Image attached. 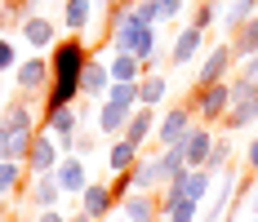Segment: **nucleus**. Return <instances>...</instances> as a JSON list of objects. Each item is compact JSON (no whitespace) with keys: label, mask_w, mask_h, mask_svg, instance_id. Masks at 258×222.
Masks as SVG:
<instances>
[{"label":"nucleus","mask_w":258,"mask_h":222,"mask_svg":"<svg viewBox=\"0 0 258 222\" xmlns=\"http://www.w3.org/2000/svg\"><path fill=\"white\" fill-rule=\"evenodd\" d=\"M182 9H187V0H156V14H160V23H178Z\"/></svg>","instance_id":"obj_35"},{"label":"nucleus","mask_w":258,"mask_h":222,"mask_svg":"<svg viewBox=\"0 0 258 222\" xmlns=\"http://www.w3.org/2000/svg\"><path fill=\"white\" fill-rule=\"evenodd\" d=\"M0 129H5V116H0Z\"/></svg>","instance_id":"obj_45"},{"label":"nucleus","mask_w":258,"mask_h":222,"mask_svg":"<svg viewBox=\"0 0 258 222\" xmlns=\"http://www.w3.org/2000/svg\"><path fill=\"white\" fill-rule=\"evenodd\" d=\"M94 5H98V0H67V5H62L58 27H62L67 36H80V31L89 27V18H94Z\"/></svg>","instance_id":"obj_20"},{"label":"nucleus","mask_w":258,"mask_h":222,"mask_svg":"<svg viewBox=\"0 0 258 222\" xmlns=\"http://www.w3.org/2000/svg\"><path fill=\"white\" fill-rule=\"evenodd\" d=\"M240 76H245V80H249V85L258 89V53H254V58H245V62H240Z\"/></svg>","instance_id":"obj_39"},{"label":"nucleus","mask_w":258,"mask_h":222,"mask_svg":"<svg viewBox=\"0 0 258 222\" xmlns=\"http://www.w3.org/2000/svg\"><path fill=\"white\" fill-rule=\"evenodd\" d=\"M240 169H245V173H258V133L245 142V165H240Z\"/></svg>","instance_id":"obj_37"},{"label":"nucleus","mask_w":258,"mask_h":222,"mask_svg":"<svg viewBox=\"0 0 258 222\" xmlns=\"http://www.w3.org/2000/svg\"><path fill=\"white\" fill-rule=\"evenodd\" d=\"M160 222H169V218H160Z\"/></svg>","instance_id":"obj_46"},{"label":"nucleus","mask_w":258,"mask_h":222,"mask_svg":"<svg viewBox=\"0 0 258 222\" xmlns=\"http://www.w3.org/2000/svg\"><path fill=\"white\" fill-rule=\"evenodd\" d=\"M0 204H5V200H0Z\"/></svg>","instance_id":"obj_48"},{"label":"nucleus","mask_w":258,"mask_h":222,"mask_svg":"<svg viewBox=\"0 0 258 222\" xmlns=\"http://www.w3.org/2000/svg\"><path fill=\"white\" fill-rule=\"evenodd\" d=\"M107 71L116 85H134V80H143V62L134 58V53H120V49H107Z\"/></svg>","instance_id":"obj_21"},{"label":"nucleus","mask_w":258,"mask_h":222,"mask_svg":"<svg viewBox=\"0 0 258 222\" xmlns=\"http://www.w3.org/2000/svg\"><path fill=\"white\" fill-rule=\"evenodd\" d=\"M53 178H58L62 196H80V191L89 187V169H85V160H80V156H62V160H58V169H53Z\"/></svg>","instance_id":"obj_16"},{"label":"nucleus","mask_w":258,"mask_h":222,"mask_svg":"<svg viewBox=\"0 0 258 222\" xmlns=\"http://www.w3.org/2000/svg\"><path fill=\"white\" fill-rule=\"evenodd\" d=\"M187 107H191V116L201 124H218L227 116V107H232V85H227V80H218V85H196L191 98H187Z\"/></svg>","instance_id":"obj_3"},{"label":"nucleus","mask_w":258,"mask_h":222,"mask_svg":"<svg viewBox=\"0 0 258 222\" xmlns=\"http://www.w3.org/2000/svg\"><path fill=\"white\" fill-rule=\"evenodd\" d=\"M72 222H94V218H89L85 209H76V213H72Z\"/></svg>","instance_id":"obj_42"},{"label":"nucleus","mask_w":258,"mask_h":222,"mask_svg":"<svg viewBox=\"0 0 258 222\" xmlns=\"http://www.w3.org/2000/svg\"><path fill=\"white\" fill-rule=\"evenodd\" d=\"M249 222H258V218H249Z\"/></svg>","instance_id":"obj_47"},{"label":"nucleus","mask_w":258,"mask_h":222,"mask_svg":"<svg viewBox=\"0 0 258 222\" xmlns=\"http://www.w3.org/2000/svg\"><path fill=\"white\" fill-rule=\"evenodd\" d=\"M116 209L129 222H160V191H129Z\"/></svg>","instance_id":"obj_10"},{"label":"nucleus","mask_w":258,"mask_h":222,"mask_svg":"<svg viewBox=\"0 0 258 222\" xmlns=\"http://www.w3.org/2000/svg\"><path fill=\"white\" fill-rule=\"evenodd\" d=\"M160 218H169V222H196V218H201V204H196V200H182V204H174V209H165Z\"/></svg>","instance_id":"obj_33"},{"label":"nucleus","mask_w":258,"mask_h":222,"mask_svg":"<svg viewBox=\"0 0 258 222\" xmlns=\"http://www.w3.org/2000/svg\"><path fill=\"white\" fill-rule=\"evenodd\" d=\"M129 191H134V187H129V178H125V173H116V178H111V196H116V204H120Z\"/></svg>","instance_id":"obj_38"},{"label":"nucleus","mask_w":258,"mask_h":222,"mask_svg":"<svg viewBox=\"0 0 258 222\" xmlns=\"http://www.w3.org/2000/svg\"><path fill=\"white\" fill-rule=\"evenodd\" d=\"M129 111H134V107H120V102L103 98V102H98V111H94V129H98V138H120L125 124H129Z\"/></svg>","instance_id":"obj_12"},{"label":"nucleus","mask_w":258,"mask_h":222,"mask_svg":"<svg viewBox=\"0 0 258 222\" xmlns=\"http://www.w3.org/2000/svg\"><path fill=\"white\" fill-rule=\"evenodd\" d=\"M58 200H62L58 178H53V173H36V178H31V187H27V204H31V213L58 209Z\"/></svg>","instance_id":"obj_13"},{"label":"nucleus","mask_w":258,"mask_h":222,"mask_svg":"<svg viewBox=\"0 0 258 222\" xmlns=\"http://www.w3.org/2000/svg\"><path fill=\"white\" fill-rule=\"evenodd\" d=\"M156 165H160V187H165V182H182L187 169H191L187 156H182V147H160L156 151Z\"/></svg>","instance_id":"obj_23"},{"label":"nucleus","mask_w":258,"mask_h":222,"mask_svg":"<svg viewBox=\"0 0 258 222\" xmlns=\"http://www.w3.org/2000/svg\"><path fill=\"white\" fill-rule=\"evenodd\" d=\"M214 138H218V133H214V124H196V129L187 133V142H182V156H187V165H191V169H205Z\"/></svg>","instance_id":"obj_18"},{"label":"nucleus","mask_w":258,"mask_h":222,"mask_svg":"<svg viewBox=\"0 0 258 222\" xmlns=\"http://www.w3.org/2000/svg\"><path fill=\"white\" fill-rule=\"evenodd\" d=\"M107 98H111V102H120V107H138V80H134V85H116V80H111Z\"/></svg>","instance_id":"obj_34"},{"label":"nucleus","mask_w":258,"mask_h":222,"mask_svg":"<svg viewBox=\"0 0 258 222\" xmlns=\"http://www.w3.org/2000/svg\"><path fill=\"white\" fill-rule=\"evenodd\" d=\"M58 160H62V147H58V138H53L49 129H36V138H31V151H27V173L36 178V173H53L58 169Z\"/></svg>","instance_id":"obj_8"},{"label":"nucleus","mask_w":258,"mask_h":222,"mask_svg":"<svg viewBox=\"0 0 258 222\" xmlns=\"http://www.w3.org/2000/svg\"><path fill=\"white\" fill-rule=\"evenodd\" d=\"M156 120H160V107H134L120 138H125V142H134V147H147V138L156 133Z\"/></svg>","instance_id":"obj_15"},{"label":"nucleus","mask_w":258,"mask_h":222,"mask_svg":"<svg viewBox=\"0 0 258 222\" xmlns=\"http://www.w3.org/2000/svg\"><path fill=\"white\" fill-rule=\"evenodd\" d=\"M129 14H134V23H143V27H160L156 0H134V5H129Z\"/></svg>","instance_id":"obj_32"},{"label":"nucleus","mask_w":258,"mask_h":222,"mask_svg":"<svg viewBox=\"0 0 258 222\" xmlns=\"http://www.w3.org/2000/svg\"><path fill=\"white\" fill-rule=\"evenodd\" d=\"M201 49H205V31H196L191 23L178 27L174 31V45H169V67H187Z\"/></svg>","instance_id":"obj_14"},{"label":"nucleus","mask_w":258,"mask_h":222,"mask_svg":"<svg viewBox=\"0 0 258 222\" xmlns=\"http://www.w3.org/2000/svg\"><path fill=\"white\" fill-rule=\"evenodd\" d=\"M36 222H67L58 209H45V213H36Z\"/></svg>","instance_id":"obj_40"},{"label":"nucleus","mask_w":258,"mask_h":222,"mask_svg":"<svg viewBox=\"0 0 258 222\" xmlns=\"http://www.w3.org/2000/svg\"><path fill=\"white\" fill-rule=\"evenodd\" d=\"M227 85H232V107H227V116L218 120V129H223V133H245V129L258 124V89L245 76H232Z\"/></svg>","instance_id":"obj_2"},{"label":"nucleus","mask_w":258,"mask_h":222,"mask_svg":"<svg viewBox=\"0 0 258 222\" xmlns=\"http://www.w3.org/2000/svg\"><path fill=\"white\" fill-rule=\"evenodd\" d=\"M14 67H18V49H14V40L0 36V71H14Z\"/></svg>","instance_id":"obj_36"},{"label":"nucleus","mask_w":258,"mask_h":222,"mask_svg":"<svg viewBox=\"0 0 258 222\" xmlns=\"http://www.w3.org/2000/svg\"><path fill=\"white\" fill-rule=\"evenodd\" d=\"M58 31H62V27L53 23V18H45V14H27L23 23H18V36H23L36 53L53 49V45H58Z\"/></svg>","instance_id":"obj_9"},{"label":"nucleus","mask_w":258,"mask_h":222,"mask_svg":"<svg viewBox=\"0 0 258 222\" xmlns=\"http://www.w3.org/2000/svg\"><path fill=\"white\" fill-rule=\"evenodd\" d=\"M223 18V9H218V0H196V9H191V27L196 31H205L209 36V27Z\"/></svg>","instance_id":"obj_31"},{"label":"nucleus","mask_w":258,"mask_h":222,"mask_svg":"<svg viewBox=\"0 0 258 222\" xmlns=\"http://www.w3.org/2000/svg\"><path fill=\"white\" fill-rule=\"evenodd\" d=\"M138 160H143V147H134L125 138H111V147H107V169H111V178L116 173H129Z\"/></svg>","instance_id":"obj_22"},{"label":"nucleus","mask_w":258,"mask_h":222,"mask_svg":"<svg viewBox=\"0 0 258 222\" xmlns=\"http://www.w3.org/2000/svg\"><path fill=\"white\" fill-rule=\"evenodd\" d=\"M196 116H191V107L182 102V107H169V111H160V120H156V147H182L187 142V133L196 129Z\"/></svg>","instance_id":"obj_4"},{"label":"nucleus","mask_w":258,"mask_h":222,"mask_svg":"<svg viewBox=\"0 0 258 222\" xmlns=\"http://www.w3.org/2000/svg\"><path fill=\"white\" fill-rule=\"evenodd\" d=\"M227 40H232V53H236V62L254 58V53H258V14H254V18H245V23L236 27V31L227 36Z\"/></svg>","instance_id":"obj_24"},{"label":"nucleus","mask_w":258,"mask_h":222,"mask_svg":"<svg viewBox=\"0 0 258 222\" xmlns=\"http://www.w3.org/2000/svg\"><path fill=\"white\" fill-rule=\"evenodd\" d=\"M36 129H0V160H18L23 165L27 151H31Z\"/></svg>","instance_id":"obj_19"},{"label":"nucleus","mask_w":258,"mask_h":222,"mask_svg":"<svg viewBox=\"0 0 258 222\" xmlns=\"http://www.w3.org/2000/svg\"><path fill=\"white\" fill-rule=\"evenodd\" d=\"M125 178H129L134 191H160V165H156V156H143Z\"/></svg>","instance_id":"obj_25"},{"label":"nucleus","mask_w":258,"mask_h":222,"mask_svg":"<svg viewBox=\"0 0 258 222\" xmlns=\"http://www.w3.org/2000/svg\"><path fill=\"white\" fill-rule=\"evenodd\" d=\"M214 182H218V178L209 169H187V178L178 182V191H182V200H196V204H201V200L214 191Z\"/></svg>","instance_id":"obj_26"},{"label":"nucleus","mask_w":258,"mask_h":222,"mask_svg":"<svg viewBox=\"0 0 258 222\" xmlns=\"http://www.w3.org/2000/svg\"><path fill=\"white\" fill-rule=\"evenodd\" d=\"M165 94H169V80H165L160 71H147L143 80H138V107H160Z\"/></svg>","instance_id":"obj_28"},{"label":"nucleus","mask_w":258,"mask_h":222,"mask_svg":"<svg viewBox=\"0 0 258 222\" xmlns=\"http://www.w3.org/2000/svg\"><path fill=\"white\" fill-rule=\"evenodd\" d=\"M107 89H111V71H107V45H103V49L89 53V62H85V71H80V98L103 102Z\"/></svg>","instance_id":"obj_7"},{"label":"nucleus","mask_w":258,"mask_h":222,"mask_svg":"<svg viewBox=\"0 0 258 222\" xmlns=\"http://www.w3.org/2000/svg\"><path fill=\"white\" fill-rule=\"evenodd\" d=\"M107 222H129V218H125V213H120V218H107Z\"/></svg>","instance_id":"obj_43"},{"label":"nucleus","mask_w":258,"mask_h":222,"mask_svg":"<svg viewBox=\"0 0 258 222\" xmlns=\"http://www.w3.org/2000/svg\"><path fill=\"white\" fill-rule=\"evenodd\" d=\"M187 5H191V0H187Z\"/></svg>","instance_id":"obj_49"},{"label":"nucleus","mask_w":258,"mask_h":222,"mask_svg":"<svg viewBox=\"0 0 258 222\" xmlns=\"http://www.w3.org/2000/svg\"><path fill=\"white\" fill-rule=\"evenodd\" d=\"M89 40H80V36H67V40H58L49 49V89H45V111L53 107H76L80 102V71H85V62H89Z\"/></svg>","instance_id":"obj_1"},{"label":"nucleus","mask_w":258,"mask_h":222,"mask_svg":"<svg viewBox=\"0 0 258 222\" xmlns=\"http://www.w3.org/2000/svg\"><path fill=\"white\" fill-rule=\"evenodd\" d=\"M232 67H236L232 40H218V45H209V53L201 58V67H196V85H218V80H232Z\"/></svg>","instance_id":"obj_6"},{"label":"nucleus","mask_w":258,"mask_h":222,"mask_svg":"<svg viewBox=\"0 0 258 222\" xmlns=\"http://www.w3.org/2000/svg\"><path fill=\"white\" fill-rule=\"evenodd\" d=\"M232 156H236V147H232V133H218V138H214V147H209L205 169L214 173V178H218V173H223L227 165H232Z\"/></svg>","instance_id":"obj_29"},{"label":"nucleus","mask_w":258,"mask_h":222,"mask_svg":"<svg viewBox=\"0 0 258 222\" xmlns=\"http://www.w3.org/2000/svg\"><path fill=\"white\" fill-rule=\"evenodd\" d=\"M49 58L45 53H31V58H23L18 67H14V85H18V94H27V98H40L45 89H49Z\"/></svg>","instance_id":"obj_5"},{"label":"nucleus","mask_w":258,"mask_h":222,"mask_svg":"<svg viewBox=\"0 0 258 222\" xmlns=\"http://www.w3.org/2000/svg\"><path fill=\"white\" fill-rule=\"evenodd\" d=\"M18 222H36V218H18Z\"/></svg>","instance_id":"obj_44"},{"label":"nucleus","mask_w":258,"mask_h":222,"mask_svg":"<svg viewBox=\"0 0 258 222\" xmlns=\"http://www.w3.org/2000/svg\"><path fill=\"white\" fill-rule=\"evenodd\" d=\"M0 116H5V129H40V111H36V102L27 98V94H18L14 102H5Z\"/></svg>","instance_id":"obj_17"},{"label":"nucleus","mask_w":258,"mask_h":222,"mask_svg":"<svg viewBox=\"0 0 258 222\" xmlns=\"http://www.w3.org/2000/svg\"><path fill=\"white\" fill-rule=\"evenodd\" d=\"M254 14H258V0H227V9H223V27H227V36H232L245 18H254Z\"/></svg>","instance_id":"obj_30"},{"label":"nucleus","mask_w":258,"mask_h":222,"mask_svg":"<svg viewBox=\"0 0 258 222\" xmlns=\"http://www.w3.org/2000/svg\"><path fill=\"white\" fill-rule=\"evenodd\" d=\"M23 182H31L27 165H18V160H0V200L18 196V191H23Z\"/></svg>","instance_id":"obj_27"},{"label":"nucleus","mask_w":258,"mask_h":222,"mask_svg":"<svg viewBox=\"0 0 258 222\" xmlns=\"http://www.w3.org/2000/svg\"><path fill=\"white\" fill-rule=\"evenodd\" d=\"M249 218H258V182H254V196H249Z\"/></svg>","instance_id":"obj_41"},{"label":"nucleus","mask_w":258,"mask_h":222,"mask_svg":"<svg viewBox=\"0 0 258 222\" xmlns=\"http://www.w3.org/2000/svg\"><path fill=\"white\" fill-rule=\"evenodd\" d=\"M80 209H85L94 222H107V218H111V209H116L111 182H94V178H89V187L80 191Z\"/></svg>","instance_id":"obj_11"}]
</instances>
